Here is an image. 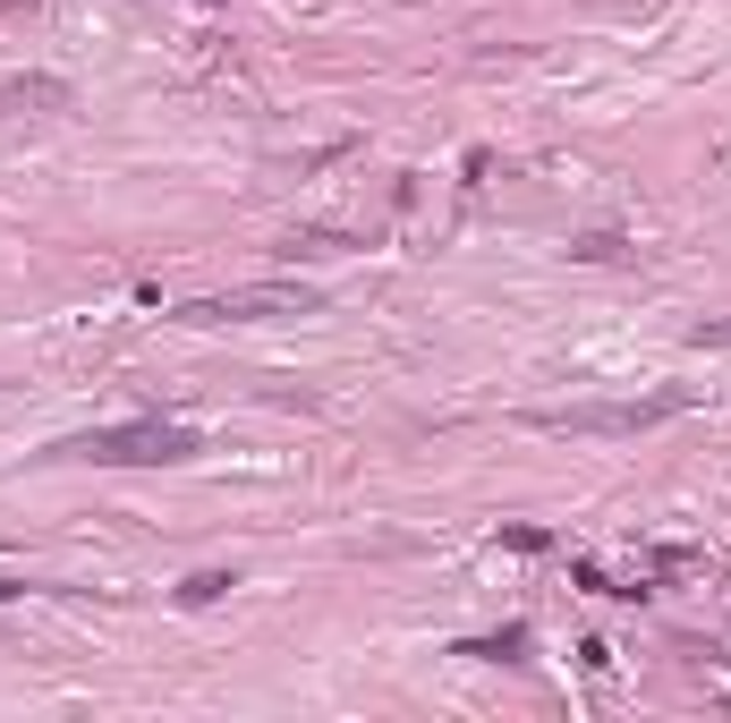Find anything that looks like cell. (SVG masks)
<instances>
[{
  "label": "cell",
  "instance_id": "277c9868",
  "mask_svg": "<svg viewBox=\"0 0 731 723\" xmlns=\"http://www.w3.org/2000/svg\"><path fill=\"white\" fill-rule=\"evenodd\" d=\"M68 86L60 77H43V68H0V120L9 111H60Z\"/></svg>",
  "mask_w": 731,
  "mask_h": 723
},
{
  "label": "cell",
  "instance_id": "52a82bcc",
  "mask_svg": "<svg viewBox=\"0 0 731 723\" xmlns=\"http://www.w3.org/2000/svg\"><path fill=\"white\" fill-rule=\"evenodd\" d=\"M571 256H578V264H612V256H621V238H612V231H587Z\"/></svg>",
  "mask_w": 731,
  "mask_h": 723
},
{
  "label": "cell",
  "instance_id": "8992f818",
  "mask_svg": "<svg viewBox=\"0 0 731 723\" xmlns=\"http://www.w3.org/2000/svg\"><path fill=\"white\" fill-rule=\"evenodd\" d=\"M230 588H239L230 570H188V579H179V604H222Z\"/></svg>",
  "mask_w": 731,
  "mask_h": 723
},
{
  "label": "cell",
  "instance_id": "6da1fadb",
  "mask_svg": "<svg viewBox=\"0 0 731 723\" xmlns=\"http://www.w3.org/2000/svg\"><path fill=\"white\" fill-rule=\"evenodd\" d=\"M196 452H204V434L170 426V418H136V426H102V434L60 443V460H95V468H179Z\"/></svg>",
  "mask_w": 731,
  "mask_h": 723
},
{
  "label": "cell",
  "instance_id": "7a4b0ae2",
  "mask_svg": "<svg viewBox=\"0 0 731 723\" xmlns=\"http://www.w3.org/2000/svg\"><path fill=\"white\" fill-rule=\"evenodd\" d=\"M689 409V392H646V400H571V409H536L528 426L536 434H646L664 426V418H680Z\"/></svg>",
  "mask_w": 731,
  "mask_h": 723
},
{
  "label": "cell",
  "instance_id": "3957f363",
  "mask_svg": "<svg viewBox=\"0 0 731 723\" xmlns=\"http://www.w3.org/2000/svg\"><path fill=\"white\" fill-rule=\"evenodd\" d=\"M323 290L307 281H264V290H230V298H196L179 307V324H273V315H315Z\"/></svg>",
  "mask_w": 731,
  "mask_h": 723
},
{
  "label": "cell",
  "instance_id": "5b68a950",
  "mask_svg": "<svg viewBox=\"0 0 731 723\" xmlns=\"http://www.w3.org/2000/svg\"><path fill=\"white\" fill-rule=\"evenodd\" d=\"M459 656H502V664H528V622H510V630H494V638H468Z\"/></svg>",
  "mask_w": 731,
  "mask_h": 723
},
{
  "label": "cell",
  "instance_id": "ba28073f",
  "mask_svg": "<svg viewBox=\"0 0 731 723\" xmlns=\"http://www.w3.org/2000/svg\"><path fill=\"white\" fill-rule=\"evenodd\" d=\"M9 596H26V579H0V604H9Z\"/></svg>",
  "mask_w": 731,
  "mask_h": 723
}]
</instances>
